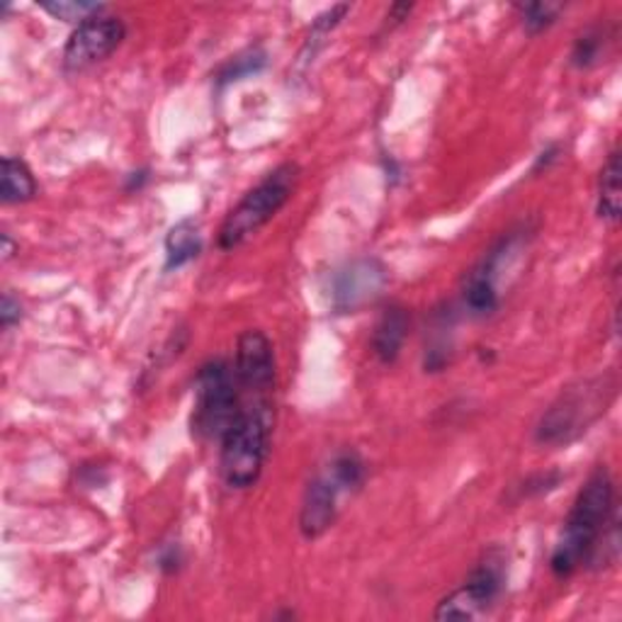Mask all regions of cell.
Here are the masks:
<instances>
[{
	"label": "cell",
	"mask_w": 622,
	"mask_h": 622,
	"mask_svg": "<svg viewBox=\"0 0 622 622\" xmlns=\"http://www.w3.org/2000/svg\"><path fill=\"white\" fill-rule=\"evenodd\" d=\"M148 182H152V168H140V170H132L130 176L124 178V192L126 195H136V192H142Z\"/></svg>",
	"instance_id": "cell-27"
},
{
	"label": "cell",
	"mask_w": 622,
	"mask_h": 622,
	"mask_svg": "<svg viewBox=\"0 0 622 622\" xmlns=\"http://www.w3.org/2000/svg\"><path fill=\"white\" fill-rule=\"evenodd\" d=\"M299 176H302V168L295 160H285L278 168H273L268 176H263L258 186H253L238 200V204L219 226V251L232 253L248 244L263 226H268L280 214L282 207L292 200L299 186Z\"/></svg>",
	"instance_id": "cell-5"
},
{
	"label": "cell",
	"mask_w": 622,
	"mask_h": 622,
	"mask_svg": "<svg viewBox=\"0 0 622 622\" xmlns=\"http://www.w3.org/2000/svg\"><path fill=\"white\" fill-rule=\"evenodd\" d=\"M275 429L270 397H248L238 416L219 441V475L229 489L246 491L256 487L268 465Z\"/></svg>",
	"instance_id": "cell-2"
},
{
	"label": "cell",
	"mask_w": 622,
	"mask_h": 622,
	"mask_svg": "<svg viewBox=\"0 0 622 622\" xmlns=\"http://www.w3.org/2000/svg\"><path fill=\"white\" fill-rule=\"evenodd\" d=\"M244 395H241L234 365L224 358L207 360L195 375V404L190 413L192 437L202 443L222 441L229 425L238 416Z\"/></svg>",
	"instance_id": "cell-6"
},
{
	"label": "cell",
	"mask_w": 622,
	"mask_h": 622,
	"mask_svg": "<svg viewBox=\"0 0 622 622\" xmlns=\"http://www.w3.org/2000/svg\"><path fill=\"white\" fill-rule=\"evenodd\" d=\"M618 511L615 481L606 465H598L576 493L567 521L549 557V569L557 579H569L589 567V559L601 540L610 518Z\"/></svg>",
	"instance_id": "cell-1"
},
{
	"label": "cell",
	"mask_w": 622,
	"mask_h": 622,
	"mask_svg": "<svg viewBox=\"0 0 622 622\" xmlns=\"http://www.w3.org/2000/svg\"><path fill=\"white\" fill-rule=\"evenodd\" d=\"M409 309L404 304H389L382 316L377 319L370 348L375 358L382 365H395L399 360L404 343L409 338Z\"/></svg>",
	"instance_id": "cell-12"
},
{
	"label": "cell",
	"mask_w": 622,
	"mask_h": 622,
	"mask_svg": "<svg viewBox=\"0 0 622 622\" xmlns=\"http://www.w3.org/2000/svg\"><path fill=\"white\" fill-rule=\"evenodd\" d=\"M234 375L244 397H270L278 382V363L270 338L260 329H248L236 341Z\"/></svg>",
	"instance_id": "cell-11"
},
{
	"label": "cell",
	"mask_w": 622,
	"mask_h": 622,
	"mask_svg": "<svg viewBox=\"0 0 622 622\" xmlns=\"http://www.w3.org/2000/svg\"><path fill=\"white\" fill-rule=\"evenodd\" d=\"M453 324L455 314L453 309L447 307L445 311H435L433 314V333L431 341L425 343L423 353V370L425 373H443L453 363Z\"/></svg>",
	"instance_id": "cell-16"
},
{
	"label": "cell",
	"mask_w": 622,
	"mask_h": 622,
	"mask_svg": "<svg viewBox=\"0 0 622 622\" xmlns=\"http://www.w3.org/2000/svg\"><path fill=\"white\" fill-rule=\"evenodd\" d=\"M564 3H549V0H545V3H521V5H515L518 10V15H521V22H523V27L527 34H543L547 32L555 22L559 20V15L564 13Z\"/></svg>",
	"instance_id": "cell-20"
},
{
	"label": "cell",
	"mask_w": 622,
	"mask_h": 622,
	"mask_svg": "<svg viewBox=\"0 0 622 622\" xmlns=\"http://www.w3.org/2000/svg\"><path fill=\"white\" fill-rule=\"evenodd\" d=\"M509 586V555L503 547H491L467 574V579L453 593L435 606V620H477L501 601Z\"/></svg>",
	"instance_id": "cell-7"
},
{
	"label": "cell",
	"mask_w": 622,
	"mask_h": 622,
	"mask_svg": "<svg viewBox=\"0 0 622 622\" xmlns=\"http://www.w3.org/2000/svg\"><path fill=\"white\" fill-rule=\"evenodd\" d=\"M204 248V241L200 234V224L195 219H182L176 226L170 229L166 236V265L164 270H178L182 265L200 258Z\"/></svg>",
	"instance_id": "cell-15"
},
{
	"label": "cell",
	"mask_w": 622,
	"mask_h": 622,
	"mask_svg": "<svg viewBox=\"0 0 622 622\" xmlns=\"http://www.w3.org/2000/svg\"><path fill=\"white\" fill-rule=\"evenodd\" d=\"M622 166H620V148L613 146L606 164L598 173L596 182V216L608 226H618L622 219Z\"/></svg>",
	"instance_id": "cell-13"
},
{
	"label": "cell",
	"mask_w": 622,
	"mask_h": 622,
	"mask_svg": "<svg viewBox=\"0 0 622 622\" xmlns=\"http://www.w3.org/2000/svg\"><path fill=\"white\" fill-rule=\"evenodd\" d=\"M76 479L80 487L98 489L102 487V484H108V469L102 465H80L76 469Z\"/></svg>",
	"instance_id": "cell-26"
},
{
	"label": "cell",
	"mask_w": 622,
	"mask_h": 622,
	"mask_svg": "<svg viewBox=\"0 0 622 622\" xmlns=\"http://www.w3.org/2000/svg\"><path fill=\"white\" fill-rule=\"evenodd\" d=\"M367 481V463L353 447H343L307 481L299 506V533L304 540L324 537L336 525L341 513V499L358 493Z\"/></svg>",
	"instance_id": "cell-4"
},
{
	"label": "cell",
	"mask_w": 622,
	"mask_h": 622,
	"mask_svg": "<svg viewBox=\"0 0 622 622\" xmlns=\"http://www.w3.org/2000/svg\"><path fill=\"white\" fill-rule=\"evenodd\" d=\"M608 44H610V34L606 27L593 25L589 30H584L571 44L569 66L576 68V71H589V68L601 64Z\"/></svg>",
	"instance_id": "cell-17"
},
{
	"label": "cell",
	"mask_w": 622,
	"mask_h": 622,
	"mask_svg": "<svg viewBox=\"0 0 622 622\" xmlns=\"http://www.w3.org/2000/svg\"><path fill=\"white\" fill-rule=\"evenodd\" d=\"M562 160V144L559 142H549L543 152H540L530 166V176H543V173L552 170Z\"/></svg>",
	"instance_id": "cell-25"
},
{
	"label": "cell",
	"mask_w": 622,
	"mask_h": 622,
	"mask_svg": "<svg viewBox=\"0 0 622 622\" xmlns=\"http://www.w3.org/2000/svg\"><path fill=\"white\" fill-rule=\"evenodd\" d=\"M37 5L54 20L71 22V25L76 27L80 25V22H86L108 10L102 3H86V0H42V3Z\"/></svg>",
	"instance_id": "cell-19"
},
{
	"label": "cell",
	"mask_w": 622,
	"mask_h": 622,
	"mask_svg": "<svg viewBox=\"0 0 622 622\" xmlns=\"http://www.w3.org/2000/svg\"><path fill=\"white\" fill-rule=\"evenodd\" d=\"M411 10H413L411 3H397V5H391L389 13H387V20H391V27H397V25H401V22H404V20H409Z\"/></svg>",
	"instance_id": "cell-28"
},
{
	"label": "cell",
	"mask_w": 622,
	"mask_h": 622,
	"mask_svg": "<svg viewBox=\"0 0 622 622\" xmlns=\"http://www.w3.org/2000/svg\"><path fill=\"white\" fill-rule=\"evenodd\" d=\"M535 234V229L521 224L503 234L497 244H493L481 260L471 268L463 280V307L469 316H491L493 311L501 307V292H499V278L503 265L513 260L515 251L527 244V238Z\"/></svg>",
	"instance_id": "cell-8"
},
{
	"label": "cell",
	"mask_w": 622,
	"mask_h": 622,
	"mask_svg": "<svg viewBox=\"0 0 622 622\" xmlns=\"http://www.w3.org/2000/svg\"><path fill=\"white\" fill-rule=\"evenodd\" d=\"M22 316H25V309H22L20 297H15L10 290L3 292V302H0V324H3V331L15 329Z\"/></svg>",
	"instance_id": "cell-24"
},
{
	"label": "cell",
	"mask_w": 622,
	"mask_h": 622,
	"mask_svg": "<svg viewBox=\"0 0 622 622\" xmlns=\"http://www.w3.org/2000/svg\"><path fill=\"white\" fill-rule=\"evenodd\" d=\"M40 195L37 178L32 168L20 156L3 158V176H0V202L3 204H27Z\"/></svg>",
	"instance_id": "cell-14"
},
{
	"label": "cell",
	"mask_w": 622,
	"mask_h": 622,
	"mask_svg": "<svg viewBox=\"0 0 622 622\" xmlns=\"http://www.w3.org/2000/svg\"><path fill=\"white\" fill-rule=\"evenodd\" d=\"M186 549L178 543V540H170V543L158 545L156 549V569L164 576H176L186 569Z\"/></svg>",
	"instance_id": "cell-23"
},
{
	"label": "cell",
	"mask_w": 622,
	"mask_h": 622,
	"mask_svg": "<svg viewBox=\"0 0 622 622\" xmlns=\"http://www.w3.org/2000/svg\"><path fill=\"white\" fill-rule=\"evenodd\" d=\"M265 64H268V56H265L263 49H248L244 54L234 56V59H229L222 68H219L216 76H214V84L216 88H226L236 84V80H244L260 74Z\"/></svg>",
	"instance_id": "cell-18"
},
{
	"label": "cell",
	"mask_w": 622,
	"mask_h": 622,
	"mask_svg": "<svg viewBox=\"0 0 622 622\" xmlns=\"http://www.w3.org/2000/svg\"><path fill=\"white\" fill-rule=\"evenodd\" d=\"M348 13H351V5H333L331 10H326L324 15H319L314 22H311V30H309V37H307L302 56H304V54L314 56V54L319 52L321 44L326 42L329 34L341 25L343 18L348 15Z\"/></svg>",
	"instance_id": "cell-22"
},
{
	"label": "cell",
	"mask_w": 622,
	"mask_h": 622,
	"mask_svg": "<svg viewBox=\"0 0 622 622\" xmlns=\"http://www.w3.org/2000/svg\"><path fill=\"white\" fill-rule=\"evenodd\" d=\"M18 251H20V246L15 244L13 238H10V234H3V236H0V253H3V260H5V263H8L10 258H13Z\"/></svg>",
	"instance_id": "cell-29"
},
{
	"label": "cell",
	"mask_w": 622,
	"mask_h": 622,
	"mask_svg": "<svg viewBox=\"0 0 622 622\" xmlns=\"http://www.w3.org/2000/svg\"><path fill=\"white\" fill-rule=\"evenodd\" d=\"M562 481H564V475H562L559 469L537 471V475H530L521 484H515V487L511 489V501L521 503V501H527V499L547 497V493L559 489Z\"/></svg>",
	"instance_id": "cell-21"
},
{
	"label": "cell",
	"mask_w": 622,
	"mask_h": 622,
	"mask_svg": "<svg viewBox=\"0 0 622 622\" xmlns=\"http://www.w3.org/2000/svg\"><path fill=\"white\" fill-rule=\"evenodd\" d=\"M389 285V270L382 260L373 256L355 258L333 273L331 278V307L338 314H355V311L373 304Z\"/></svg>",
	"instance_id": "cell-10"
},
{
	"label": "cell",
	"mask_w": 622,
	"mask_h": 622,
	"mask_svg": "<svg viewBox=\"0 0 622 622\" xmlns=\"http://www.w3.org/2000/svg\"><path fill=\"white\" fill-rule=\"evenodd\" d=\"M126 40V25L122 18L100 13L74 27L64 47V71L84 74L88 68L102 64L122 47Z\"/></svg>",
	"instance_id": "cell-9"
},
{
	"label": "cell",
	"mask_w": 622,
	"mask_h": 622,
	"mask_svg": "<svg viewBox=\"0 0 622 622\" xmlns=\"http://www.w3.org/2000/svg\"><path fill=\"white\" fill-rule=\"evenodd\" d=\"M618 373L576 379L540 416L533 441L543 447H569L601 421L618 397Z\"/></svg>",
	"instance_id": "cell-3"
}]
</instances>
